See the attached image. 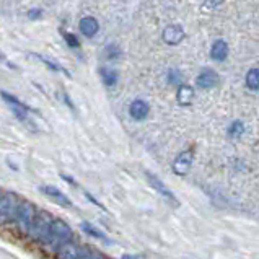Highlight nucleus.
I'll return each mask as SVG.
<instances>
[{"mask_svg":"<svg viewBox=\"0 0 259 259\" xmlns=\"http://www.w3.org/2000/svg\"><path fill=\"white\" fill-rule=\"evenodd\" d=\"M53 215L44 210H38L36 217L31 223L27 236L33 241H38L41 244H46L51 236V225H53Z\"/></svg>","mask_w":259,"mask_h":259,"instance_id":"obj_1","label":"nucleus"},{"mask_svg":"<svg viewBox=\"0 0 259 259\" xmlns=\"http://www.w3.org/2000/svg\"><path fill=\"white\" fill-rule=\"evenodd\" d=\"M72 238H74V230L70 228L69 223L64 222V220H61V218H54L53 225H51L49 241L44 246H48V248L56 251L61 244L67 243V241H72Z\"/></svg>","mask_w":259,"mask_h":259,"instance_id":"obj_2","label":"nucleus"},{"mask_svg":"<svg viewBox=\"0 0 259 259\" xmlns=\"http://www.w3.org/2000/svg\"><path fill=\"white\" fill-rule=\"evenodd\" d=\"M36 207L28 202V200H23V202H20V205H18V210H17V217H15V225L18 231L22 233V235H27L31 223H33V220L36 217Z\"/></svg>","mask_w":259,"mask_h":259,"instance_id":"obj_3","label":"nucleus"},{"mask_svg":"<svg viewBox=\"0 0 259 259\" xmlns=\"http://www.w3.org/2000/svg\"><path fill=\"white\" fill-rule=\"evenodd\" d=\"M18 205H20V202H18L15 194L7 192L0 196V225L15 222Z\"/></svg>","mask_w":259,"mask_h":259,"instance_id":"obj_4","label":"nucleus"},{"mask_svg":"<svg viewBox=\"0 0 259 259\" xmlns=\"http://www.w3.org/2000/svg\"><path fill=\"white\" fill-rule=\"evenodd\" d=\"M145 176H147V179H148V183H150V186L160 194L161 197H163V199L166 200L168 204H171L173 207H178V205H179V200L176 199V196H174V192L163 183V181L158 179V178L155 176V174H152L150 171H145Z\"/></svg>","mask_w":259,"mask_h":259,"instance_id":"obj_5","label":"nucleus"},{"mask_svg":"<svg viewBox=\"0 0 259 259\" xmlns=\"http://www.w3.org/2000/svg\"><path fill=\"white\" fill-rule=\"evenodd\" d=\"M192 161H194V150L192 148H187V150L181 152L176 158L173 161V173L178 174V176H186L189 173L191 166H192Z\"/></svg>","mask_w":259,"mask_h":259,"instance_id":"obj_6","label":"nucleus"},{"mask_svg":"<svg viewBox=\"0 0 259 259\" xmlns=\"http://www.w3.org/2000/svg\"><path fill=\"white\" fill-rule=\"evenodd\" d=\"M0 95H2L4 101L7 103V105L12 108V113H14L18 119H20L22 122H27V124H31V121H30V113H28V108L25 106L20 100H17L15 96L9 95L7 92H0Z\"/></svg>","mask_w":259,"mask_h":259,"instance_id":"obj_7","label":"nucleus"},{"mask_svg":"<svg viewBox=\"0 0 259 259\" xmlns=\"http://www.w3.org/2000/svg\"><path fill=\"white\" fill-rule=\"evenodd\" d=\"M83 252H85L83 246L74 241H67L56 249V259H79Z\"/></svg>","mask_w":259,"mask_h":259,"instance_id":"obj_8","label":"nucleus"},{"mask_svg":"<svg viewBox=\"0 0 259 259\" xmlns=\"http://www.w3.org/2000/svg\"><path fill=\"white\" fill-rule=\"evenodd\" d=\"M196 83H197V87L202 88V90L215 88L220 83V77H218V74L215 72V70L205 69V70H202V72L197 75Z\"/></svg>","mask_w":259,"mask_h":259,"instance_id":"obj_9","label":"nucleus"},{"mask_svg":"<svg viewBox=\"0 0 259 259\" xmlns=\"http://www.w3.org/2000/svg\"><path fill=\"white\" fill-rule=\"evenodd\" d=\"M163 41L170 46H178V44L184 40V30L179 27V25H168L163 30Z\"/></svg>","mask_w":259,"mask_h":259,"instance_id":"obj_10","label":"nucleus"},{"mask_svg":"<svg viewBox=\"0 0 259 259\" xmlns=\"http://www.w3.org/2000/svg\"><path fill=\"white\" fill-rule=\"evenodd\" d=\"M41 191H43L44 196H48L51 200H54L56 204H59L62 207H69V209L70 207H74L72 200H70L61 189H57L56 186H43Z\"/></svg>","mask_w":259,"mask_h":259,"instance_id":"obj_11","label":"nucleus"},{"mask_svg":"<svg viewBox=\"0 0 259 259\" xmlns=\"http://www.w3.org/2000/svg\"><path fill=\"white\" fill-rule=\"evenodd\" d=\"M148 113H150V106H148V103L144 100H134L131 105H129V114H131V118L135 121H144L148 116Z\"/></svg>","mask_w":259,"mask_h":259,"instance_id":"obj_12","label":"nucleus"},{"mask_svg":"<svg viewBox=\"0 0 259 259\" xmlns=\"http://www.w3.org/2000/svg\"><path fill=\"white\" fill-rule=\"evenodd\" d=\"M79 28H80V33L83 36L93 38L100 31V23L93 17H83L80 20V23H79Z\"/></svg>","mask_w":259,"mask_h":259,"instance_id":"obj_13","label":"nucleus"},{"mask_svg":"<svg viewBox=\"0 0 259 259\" xmlns=\"http://www.w3.org/2000/svg\"><path fill=\"white\" fill-rule=\"evenodd\" d=\"M210 57L217 62L225 61L226 57H228V44H226L223 40H217L210 48Z\"/></svg>","mask_w":259,"mask_h":259,"instance_id":"obj_14","label":"nucleus"},{"mask_svg":"<svg viewBox=\"0 0 259 259\" xmlns=\"http://www.w3.org/2000/svg\"><path fill=\"white\" fill-rule=\"evenodd\" d=\"M176 100H178L179 105H183V106L191 105L192 100H194V90H192V87L186 85V83H181V85L178 87V92H176Z\"/></svg>","mask_w":259,"mask_h":259,"instance_id":"obj_15","label":"nucleus"},{"mask_svg":"<svg viewBox=\"0 0 259 259\" xmlns=\"http://www.w3.org/2000/svg\"><path fill=\"white\" fill-rule=\"evenodd\" d=\"M80 228H82L83 233H85V235L92 236V238H95V239H100V241H106V243H109L108 236H106L105 233H103L100 228H96V226H95L93 223H90V222H82Z\"/></svg>","mask_w":259,"mask_h":259,"instance_id":"obj_16","label":"nucleus"},{"mask_svg":"<svg viewBox=\"0 0 259 259\" xmlns=\"http://www.w3.org/2000/svg\"><path fill=\"white\" fill-rule=\"evenodd\" d=\"M100 77H101V82L105 83L106 87H109V88L114 87L116 83H118V80H119L118 72L113 70V69H106V67L100 69Z\"/></svg>","mask_w":259,"mask_h":259,"instance_id":"obj_17","label":"nucleus"},{"mask_svg":"<svg viewBox=\"0 0 259 259\" xmlns=\"http://www.w3.org/2000/svg\"><path fill=\"white\" fill-rule=\"evenodd\" d=\"M33 57H36L38 61L40 62H43L44 66L46 67H49L51 70H54V72H62V74H66V75H69L70 77V74H69V70L67 69H64L61 64H57L56 61H53V59H49V57H46V56H43V54H31Z\"/></svg>","mask_w":259,"mask_h":259,"instance_id":"obj_18","label":"nucleus"},{"mask_svg":"<svg viewBox=\"0 0 259 259\" xmlns=\"http://www.w3.org/2000/svg\"><path fill=\"white\" fill-rule=\"evenodd\" d=\"M244 82H246V87L249 90L257 92L259 90V69H249L248 74H246Z\"/></svg>","mask_w":259,"mask_h":259,"instance_id":"obj_19","label":"nucleus"},{"mask_svg":"<svg viewBox=\"0 0 259 259\" xmlns=\"http://www.w3.org/2000/svg\"><path fill=\"white\" fill-rule=\"evenodd\" d=\"M244 134V124L241 121H233L228 127V137L230 139H241Z\"/></svg>","mask_w":259,"mask_h":259,"instance_id":"obj_20","label":"nucleus"},{"mask_svg":"<svg viewBox=\"0 0 259 259\" xmlns=\"http://www.w3.org/2000/svg\"><path fill=\"white\" fill-rule=\"evenodd\" d=\"M103 54H105V57L108 61H116V59H119V57H121V49L116 46V44H108Z\"/></svg>","mask_w":259,"mask_h":259,"instance_id":"obj_21","label":"nucleus"},{"mask_svg":"<svg viewBox=\"0 0 259 259\" xmlns=\"http://www.w3.org/2000/svg\"><path fill=\"white\" fill-rule=\"evenodd\" d=\"M62 36H64V40H66V43L69 44V48H72V49L80 48V41L77 40V36H75V35H72V33H67V31H64Z\"/></svg>","mask_w":259,"mask_h":259,"instance_id":"obj_22","label":"nucleus"},{"mask_svg":"<svg viewBox=\"0 0 259 259\" xmlns=\"http://www.w3.org/2000/svg\"><path fill=\"white\" fill-rule=\"evenodd\" d=\"M168 83H171V85H181V74L178 70H171L170 74H168Z\"/></svg>","mask_w":259,"mask_h":259,"instance_id":"obj_23","label":"nucleus"},{"mask_svg":"<svg viewBox=\"0 0 259 259\" xmlns=\"http://www.w3.org/2000/svg\"><path fill=\"white\" fill-rule=\"evenodd\" d=\"M79 259H105V257H101L100 254H96V252H93V251L85 249V252H83Z\"/></svg>","mask_w":259,"mask_h":259,"instance_id":"obj_24","label":"nucleus"},{"mask_svg":"<svg viewBox=\"0 0 259 259\" xmlns=\"http://www.w3.org/2000/svg\"><path fill=\"white\" fill-rule=\"evenodd\" d=\"M223 0H205L204 2V7L205 9H215V7H218L220 4H222Z\"/></svg>","mask_w":259,"mask_h":259,"instance_id":"obj_25","label":"nucleus"},{"mask_svg":"<svg viewBox=\"0 0 259 259\" xmlns=\"http://www.w3.org/2000/svg\"><path fill=\"white\" fill-rule=\"evenodd\" d=\"M41 15H43V12L38 10V9H31L28 12V18H30V20H36V18H40Z\"/></svg>","mask_w":259,"mask_h":259,"instance_id":"obj_26","label":"nucleus"},{"mask_svg":"<svg viewBox=\"0 0 259 259\" xmlns=\"http://www.w3.org/2000/svg\"><path fill=\"white\" fill-rule=\"evenodd\" d=\"M85 196H87V199H88V200H92V202H93V204H96V205H98V207H100V209H103V210H106V209H105V207H103V205H101V204L98 202V200H96V199H95V197L92 196V194H88V192H85Z\"/></svg>","mask_w":259,"mask_h":259,"instance_id":"obj_27","label":"nucleus"},{"mask_svg":"<svg viewBox=\"0 0 259 259\" xmlns=\"http://www.w3.org/2000/svg\"><path fill=\"white\" fill-rule=\"evenodd\" d=\"M122 259H140L139 256H132V254H124L122 256Z\"/></svg>","mask_w":259,"mask_h":259,"instance_id":"obj_28","label":"nucleus"},{"mask_svg":"<svg viewBox=\"0 0 259 259\" xmlns=\"http://www.w3.org/2000/svg\"><path fill=\"white\" fill-rule=\"evenodd\" d=\"M0 196H2V192H0Z\"/></svg>","mask_w":259,"mask_h":259,"instance_id":"obj_29","label":"nucleus"}]
</instances>
